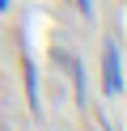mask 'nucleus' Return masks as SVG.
I'll use <instances>...</instances> for the list:
<instances>
[{"label": "nucleus", "mask_w": 127, "mask_h": 131, "mask_svg": "<svg viewBox=\"0 0 127 131\" xmlns=\"http://www.w3.org/2000/svg\"><path fill=\"white\" fill-rule=\"evenodd\" d=\"M106 89L119 93V55L114 51H106Z\"/></svg>", "instance_id": "1"}]
</instances>
